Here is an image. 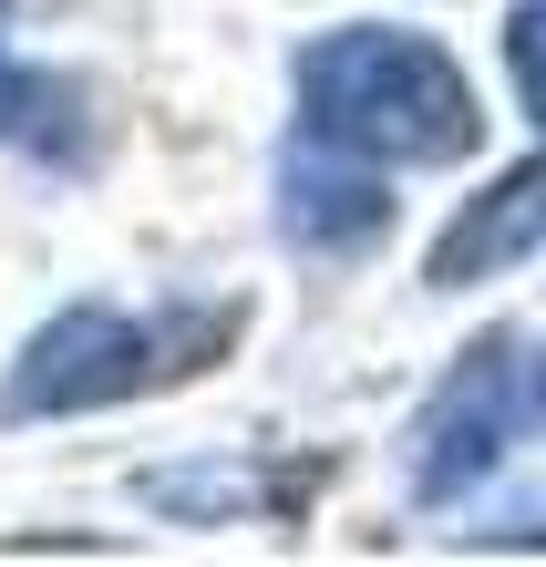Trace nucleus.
Here are the masks:
<instances>
[{"label": "nucleus", "mask_w": 546, "mask_h": 567, "mask_svg": "<svg viewBox=\"0 0 546 567\" xmlns=\"http://www.w3.org/2000/svg\"><path fill=\"white\" fill-rule=\"evenodd\" d=\"M299 135L371 165H454L485 145L464 62L423 31H330L299 52Z\"/></svg>", "instance_id": "1"}, {"label": "nucleus", "mask_w": 546, "mask_h": 567, "mask_svg": "<svg viewBox=\"0 0 546 567\" xmlns=\"http://www.w3.org/2000/svg\"><path fill=\"white\" fill-rule=\"evenodd\" d=\"M217 341H227V310H165V320H134V310H62L52 330H31V351L11 361L0 413H11V423H42V413L124 403V392H145V382L196 372Z\"/></svg>", "instance_id": "2"}, {"label": "nucleus", "mask_w": 546, "mask_h": 567, "mask_svg": "<svg viewBox=\"0 0 546 567\" xmlns=\"http://www.w3.org/2000/svg\"><path fill=\"white\" fill-rule=\"evenodd\" d=\"M536 413H546V351L485 341L454 382L433 392V413H423V433H413V485H423V495H464Z\"/></svg>", "instance_id": "3"}, {"label": "nucleus", "mask_w": 546, "mask_h": 567, "mask_svg": "<svg viewBox=\"0 0 546 567\" xmlns=\"http://www.w3.org/2000/svg\"><path fill=\"white\" fill-rule=\"evenodd\" d=\"M289 238L299 248H371L392 227V196H382V176H371V155H340V145H320L310 135V155H289Z\"/></svg>", "instance_id": "4"}, {"label": "nucleus", "mask_w": 546, "mask_h": 567, "mask_svg": "<svg viewBox=\"0 0 546 567\" xmlns=\"http://www.w3.org/2000/svg\"><path fill=\"white\" fill-rule=\"evenodd\" d=\"M536 248H546V155L516 165V176H495L454 227H443V238H433V279L464 289V279L505 269V258H536Z\"/></svg>", "instance_id": "5"}, {"label": "nucleus", "mask_w": 546, "mask_h": 567, "mask_svg": "<svg viewBox=\"0 0 546 567\" xmlns=\"http://www.w3.org/2000/svg\"><path fill=\"white\" fill-rule=\"evenodd\" d=\"M73 104H83L73 83H52V73H31V62L0 52V145H31V155H52V145H62V155H83Z\"/></svg>", "instance_id": "6"}, {"label": "nucleus", "mask_w": 546, "mask_h": 567, "mask_svg": "<svg viewBox=\"0 0 546 567\" xmlns=\"http://www.w3.org/2000/svg\"><path fill=\"white\" fill-rule=\"evenodd\" d=\"M505 62H516L526 114L546 124V0H516V11H505Z\"/></svg>", "instance_id": "7"}, {"label": "nucleus", "mask_w": 546, "mask_h": 567, "mask_svg": "<svg viewBox=\"0 0 546 567\" xmlns=\"http://www.w3.org/2000/svg\"><path fill=\"white\" fill-rule=\"evenodd\" d=\"M0 11H11V0H0Z\"/></svg>", "instance_id": "8"}]
</instances>
